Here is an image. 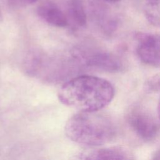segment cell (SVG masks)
I'll return each instance as SVG.
<instances>
[{"label":"cell","instance_id":"30bf717a","mask_svg":"<svg viewBox=\"0 0 160 160\" xmlns=\"http://www.w3.org/2000/svg\"><path fill=\"white\" fill-rule=\"evenodd\" d=\"M151 86L152 89H156L160 91V78L157 79L156 81H152L151 82Z\"/></svg>","mask_w":160,"mask_h":160},{"label":"cell","instance_id":"52a82bcc","mask_svg":"<svg viewBox=\"0 0 160 160\" xmlns=\"http://www.w3.org/2000/svg\"><path fill=\"white\" fill-rule=\"evenodd\" d=\"M37 13L44 21L54 27L65 28L69 25L67 15L52 2H44L39 5Z\"/></svg>","mask_w":160,"mask_h":160},{"label":"cell","instance_id":"ba28073f","mask_svg":"<svg viewBox=\"0 0 160 160\" xmlns=\"http://www.w3.org/2000/svg\"><path fill=\"white\" fill-rule=\"evenodd\" d=\"M68 13L70 19L76 25L83 27L86 24V14L81 0H69Z\"/></svg>","mask_w":160,"mask_h":160},{"label":"cell","instance_id":"4fadbf2b","mask_svg":"<svg viewBox=\"0 0 160 160\" xmlns=\"http://www.w3.org/2000/svg\"><path fill=\"white\" fill-rule=\"evenodd\" d=\"M157 111H158V115L159 119L160 120V100H159V102H158V104Z\"/></svg>","mask_w":160,"mask_h":160},{"label":"cell","instance_id":"8992f818","mask_svg":"<svg viewBox=\"0 0 160 160\" xmlns=\"http://www.w3.org/2000/svg\"><path fill=\"white\" fill-rule=\"evenodd\" d=\"M71 160H134V158L125 148L112 146L79 152L74 155Z\"/></svg>","mask_w":160,"mask_h":160},{"label":"cell","instance_id":"9c48e42d","mask_svg":"<svg viewBox=\"0 0 160 160\" xmlns=\"http://www.w3.org/2000/svg\"><path fill=\"white\" fill-rule=\"evenodd\" d=\"M144 13L148 22L160 27V0H145Z\"/></svg>","mask_w":160,"mask_h":160},{"label":"cell","instance_id":"9a60e30c","mask_svg":"<svg viewBox=\"0 0 160 160\" xmlns=\"http://www.w3.org/2000/svg\"><path fill=\"white\" fill-rule=\"evenodd\" d=\"M1 19H2V14H1V11L0 10V21L1 20Z\"/></svg>","mask_w":160,"mask_h":160},{"label":"cell","instance_id":"6da1fadb","mask_svg":"<svg viewBox=\"0 0 160 160\" xmlns=\"http://www.w3.org/2000/svg\"><path fill=\"white\" fill-rule=\"evenodd\" d=\"M114 96V89L106 79L90 75L75 77L60 88L59 101L79 110V112H98L108 106Z\"/></svg>","mask_w":160,"mask_h":160},{"label":"cell","instance_id":"8fae6325","mask_svg":"<svg viewBox=\"0 0 160 160\" xmlns=\"http://www.w3.org/2000/svg\"><path fill=\"white\" fill-rule=\"evenodd\" d=\"M12 1V0H11ZM36 0H12V2H18L21 4H28L35 2Z\"/></svg>","mask_w":160,"mask_h":160},{"label":"cell","instance_id":"7c38bea8","mask_svg":"<svg viewBox=\"0 0 160 160\" xmlns=\"http://www.w3.org/2000/svg\"><path fill=\"white\" fill-rule=\"evenodd\" d=\"M151 160H160V149L156 152Z\"/></svg>","mask_w":160,"mask_h":160},{"label":"cell","instance_id":"7a4b0ae2","mask_svg":"<svg viewBox=\"0 0 160 160\" xmlns=\"http://www.w3.org/2000/svg\"><path fill=\"white\" fill-rule=\"evenodd\" d=\"M98 112H79L70 117L64 127L66 136L88 147L110 142L116 135L115 124L110 118Z\"/></svg>","mask_w":160,"mask_h":160},{"label":"cell","instance_id":"5bb4252c","mask_svg":"<svg viewBox=\"0 0 160 160\" xmlns=\"http://www.w3.org/2000/svg\"><path fill=\"white\" fill-rule=\"evenodd\" d=\"M107 1H109V2H117V1H119L120 0H106Z\"/></svg>","mask_w":160,"mask_h":160},{"label":"cell","instance_id":"5b68a950","mask_svg":"<svg viewBox=\"0 0 160 160\" xmlns=\"http://www.w3.org/2000/svg\"><path fill=\"white\" fill-rule=\"evenodd\" d=\"M78 57L88 67L108 71L116 72L122 67L119 59L115 55L104 51H90L76 52Z\"/></svg>","mask_w":160,"mask_h":160},{"label":"cell","instance_id":"3957f363","mask_svg":"<svg viewBox=\"0 0 160 160\" xmlns=\"http://www.w3.org/2000/svg\"><path fill=\"white\" fill-rule=\"evenodd\" d=\"M126 118L131 129L142 140L150 141L157 135L158 124L146 110L139 107L133 108L128 111Z\"/></svg>","mask_w":160,"mask_h":160},{"label":"cell","instance_id":"277c9868","mask_svg":"<svg viewBox=\"0 0 160 160\" xmlns=\"http://www.w3.org/2000/svg\"><path fill=\"white\" fill-rule=\"evenodd\" d=\"M137 41L136 53L144 63L154 67L160 66V35L138 32L135 34Z\"/></svg>","mask_w":160,"mask_h":160}]
</instances>
